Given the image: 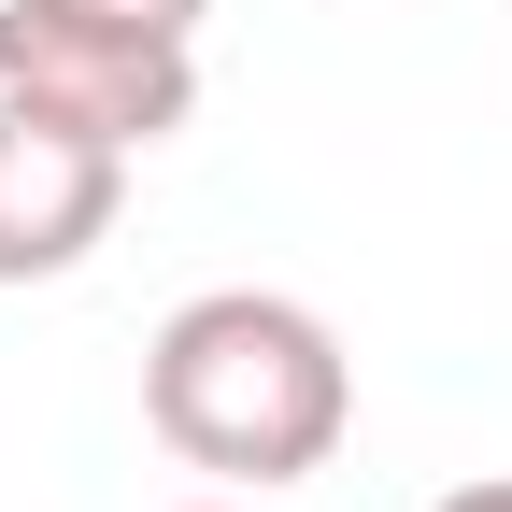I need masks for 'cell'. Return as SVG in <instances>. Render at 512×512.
Wrapping results in <instances>:
<instances>
[{"label": "cell", "instance_id": "obj_4", "mask_svg": "<svg viewBox=\"0 0 512 512\" xmlns=\"http://www.w3.org/2000/svg\"><path fill=\"white\" fill-rule=\"evenodd\" d=\"M86 15H128V29H171V43H200L214 0H86Z\"/></svg>", "mask_w": 512, "mask_h": 512}, {"label": "cell", "instance_id": "obj_2", "mask_svg": "<svg viewBox=\"0 0 512 512\" xmlns=\"http://www.w3.org/2000/svg\"><path fill=\"white\" fill-rule=\"evenodd\" d=\"M0 100H29L57 128H86L114 157H157L200 114V43L86 15V0H0Z\"/></svg>", "mask_w": 512, "mask_h": 512}, {"label": "cell", "instance_id": "obj_6", "mask_svg": "<svg viewBox=\"0 0 512 512\" xmlns=\"http://www.w3.org/2000/svg\"><path fill=\"white\" fill-rule=\"evenodd\" d=\"M200 512H271V498H200Z\"/></svg>", "mask_w": 512, "mask_h": 512}, {"label": "cell", "instance_id": "obj_3", "mask_svg": "<svg viewBox=\"0 0 512 512\" xmlns=\"http://www.w3.org/2000/svg\"><path fill=\"white\" fill-rule=\"evenodd\" d=\"M114 200H128V157L57 128L29 100H0V285H57L114 242Z\"/></svg>", "mask_w": 512, "mask_h": 512}, {"label": "cell", "instance_id": "obj_1", "mask_svg": "<svg viewBox=\"0 0 512 512\" xmlns=\"http://www.w3.org/2000/svg\"><path fill=\"white\" fill-rule=\"evenodd\" d=\"M143 427L185 470H214L228 498H285L342 456L356 427V356L313 299L285 285H200L143 342Z\"/></svg>", "mask_w": 512, "mask_h": 512}, {"label": "cell", "instance_id": "obj_5", "mask_svg": "<svg viewBox=\"0 0 512 512\" xmlns=\"http://www.w3.org/2000/svg\"><path fill=\"white\" fill-rule=\"evenodd\" d=\"M427 512H512V470H498V484H456V498H427Z\"/></svg>", "mask_w": 512, "mask_h": 512}]
</instances>
